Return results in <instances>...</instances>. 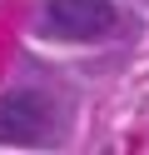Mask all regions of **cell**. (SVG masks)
Masks as SVG:
<instances>
[{"label":"cell","mask_w":149,"mask_h":155,"mask_svg":"<svg viewBox=\"0 0 149 155\" xmlns=\"http://www.w3.org/2000/svg\"><path fill=\"white\" fill-rule=\"evenodd\" d=\"M45 25L60 40H104L114 35V0H45Z\"/></svg>","instance_id":"7a4b0ae2"},{"label":"cell","mask_w":149,"mask_h":155,"mask_svg":"<svg viewBox=\"0 0 149 155\" xmlns=\"http://www.w3.org/2000/svg\"><path fill=\"white\" fill-rule=\"evenodd\" d=\"M60 140V110L45 90L0 95V145H50Z\"/></svg>","instance_id":"6da1fadb"}]
</instances>
